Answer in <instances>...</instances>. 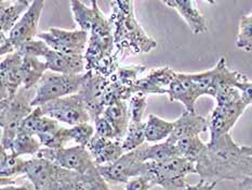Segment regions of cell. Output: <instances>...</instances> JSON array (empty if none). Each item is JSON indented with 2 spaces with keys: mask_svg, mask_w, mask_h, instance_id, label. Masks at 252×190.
Segmentation results:
<instances>
[{
  "mask_svg": "<svg viewBox=\"0 0 252 190\" xmlns=\"http://www.w3.org/2000/svg\"><path fill=\"white\" fill-rule=\"evenodd\" d=\"M196 174L210 182H239L252 176V148L239 146L231 134L208 143L196 161Z\"/></svg>",
  "mask_w": 252,
  "mask_h": 190,
  "instance_id": "cell-1",
  "label": "cell"
},
{
  "mask_svg": "<svg viewBox=\"0 0 252 190\" xmlns=\"http://www.w3.org/2000/svg\"><path fill=\"white\" fill-rule=\"evenodd\" d=\"M95 14L89 29V41L85 52L86 72L91 71L109 78L117 72L122 61L115 46L114 30L109 18L94 0Z\"/></svg>",
  "mask_w": 252,
  "mask_h": 190,
  "instance_id": "cell-2",
  "label": "cell"
},
{
  "mask_svg": "<svg viewBox=\"0 0 252 190\" xmlns=\"http://www.w3.org/2000/svg\"><path fill=\"white\" fill-rule=\"evenodd\" d=\"M109 21L113 25L115 46L122 60L129 56L149 53L157 41L146 34L134 14L132 0H114Z\"/></svg>",
  "mask_w": 252,
  "mask_h": 190,
  "instance_id": "cell-3",
  "label": "cell"
},
{
  "mask_svg": "<svg viewBox=\"0 0 252 190\" xmlns=\"http://www.w3.org/2000/svg\"><path fill=\"white\" fill-rule=\"evenodd\" d=\"M217 105L208 119L210 141H216L222 136L229 134L247 108L242 92L236 87H227L216 97Z\"/></svg>",
  "mask_w": 252,
  "mask_h": 190,
  "instance_id": "cell-4",
  "label": "cell"
},
{
  "mask_svg": "<svg viewBox=\"0 0 252 190\" xmlns=\"http://www.w3.org/2000/svg\"><path fill=\"white\" fill-rule=\"evenodd\" d=\"M32 89L21 87L18 94L10 100L0 101V126H1V149L10 151L19 133L21 124L34 111L32 107Z\"/></svg>",
  "mask_w": 252,
  "mask_h": 190,
  "instance_id": "cell-5",
  "label": "cell"
},
{
  "mask_svg": "<svg viewBox=\"0 0 252 190\" xmlns=\"http://www.w3.org/2000/svg\"><path fill=\"white\" fill-rule=\"evenodd\" d=\"M196 174V163L183 156L156 162H146L145 175L152 186H160L166 190L184 189L186 177Z\"/></svg>",
  "mask_w": 252,
  "mask_h": 190,
  "instance_id": "cell-6",
  "label": "cell"
},
{
  "mask_svg": "<svg viewBox=\"0 0 252 190\" xmlns=\"http://www.w3.org/2000/svg\"><path fill=\"white\" fill-rule=\"evenodd\" d=\"M87 78V72L78 75H66L46 72L35 88V97L32 101V108L45 106L46 103L60 98L78 94Z\"/></svg>",
  "mask_w": 252,
  "mask_h": 190,
  "instance_id": "cell-7",
  "label": "cell"
},
{
  "mask_svg": "<svg viewBox=\"0 0 252 190\" xmlns=\"http://www.w3.org/2000/svg\"><path fill=\"white\" fill-rule=\"evenodd\" d=\"M190 79L201 96H210L215 98L227 87H236L244 81L247 76L237 71L227 68L225 58H221L212 68L205 72L189 74Z\"/></svg>",
  "mask_w": 252,
  "mask_h": 190,
  "instance_id": "cell-8",
  "label": "cell"
},
{
  "mask_svg": "<svg viewBox=\"0 0 252 190\" xmlns=\"http://www.w3.org/2000/svg\"><path fill=\"white\" fill-rule=\"evenodd\" d=\"M145 146L144 144L138 149L126 152L112 164L96 165L98 172L108 184H127L135 177L144 176L146 172Z\"/></svg>",
  "mask_w": 252,
  "mask_h": 190,
  "instance_id": "cell-9",
  "label": "cell"
},
{
  "mask_svg": "<svg viewBox=\"0 0 252 190\" xmlns=\"http://www.w3.org/2000/svg\"><path fill=\"white\" fill-rule=\"evenodd\" d=\"M37 156L45 157L64 170L78 173L80 175H85L87 172L96 166L87 147L78 145L60 149L41 148Z\"/></svg>",
  "mask_w": 252,
  "mask_h": 190,
  "instance_id": "cell-10",
  "label": "cell"
},
{
  "mask_svg": "<svg viewBox=\"0 0 252 190\" xmlns=\"http://www.w3.org/2000/svg\"><path fill=\"white\" fill-rule=\"evenodd\" d=\"M43 115L68 125L89 123L91 117L88 113L83 97L79 94L60 98L40 107Z\"/></svg>",
  "mask_w": 252,
  "mask_h": 190,
  "instance_id": "cell-11",
  "label": "cell"
},
{
  "mask_svg": "<svg viewBox=\"0 0 252 190\" xmlns=\"http://www.w3.org/2000/svg\"><path fill=\"white\" fill-rule=\"evenodd\" d=\"M68 172L41 156L36 155L26 160L25 176L35 190H54L66 177Z\"/></svg>",
  "mask_w": 252,
  "mask_h": 190,
  "instance_id": "cell-12",
  "label": "cell"
},
{
  "mask_svg": "<svg viewBox=\"0 0 252 190\" xmlns=\"http://www.w3.org/2000/svg\"><path fill=\"white\" fill-rule=\"evenodd\" d=\"M37 37L45 41L52 50L74 56H85L89 41V34L85 31H67L58 27H51L47 32L39 33Z\"/></svg>",
  "mask_w": 252,
  "mask_h": 190,
  "instance_id": "cell-13",
  "label": "cell"
},
{
  "mask_svg": "<svg viewBox=\"0 0 252 190\" xmlns=\"http://www.w3.org/2000/svg\"><path fill=\"white\" fill-rule=\"evenodd\" d=\"M111 79L91 71L87 72V78L78 94L83 97L91 121L101 116L106 108V97Z\"/></svg>",
  "mask_w": 252,
  "mask_h": 190,
  "instance_id": "cell-14",
  "label": "cell"
},
{
  "mask_svg": "<svg viewBox=\"0 0 252 190\" xmlns=\"http://www.w3.org/2000/svg\"><path fill=\"white\" fill-rule=\"evenodd\" d=\"M43 5H45L43 0H34V1H32L29 10L26 11L18 23L15 24L12 31L9 33L8 38L14 47L15 52L25 42L34 40V37H37L38 23H39Z\"/></svg>",
  "mask_w": 252,
  "mask_h": 190,
  "instance_id": "cell-15",
  "label": "cell"
},
{
  "mask_svg": "<svg viewBox=\"0 0 252 190\" xmlns=\"http://www.w3.org/2000/svg\"><path fill=\"white\" fill-rule=\"evenodd\" d=\"M22 62H23V57L19 52L8 54L1 60L0 101L12 99L18 94L21 87H23V78L21 74Z\"/></svg>",
  "mask_w": 252,
  "mask_h": 190,
  "instance_id": "cell-16",
  "label": "cell"
},
{
  "mask_svg": "<svg viewBox=\"0 0 252 190\" xmlns=\"http://www.w3.org/2000/svg\"><path fill=\"white\" fill-rule=\"evenodd\" d=\"M177 72L169 68L161 67L153 69L145 77L139 78L134 86L135 94L168 95L169 87L173 81Z\"/></svg>",
  "mask_w": 252,
  "mask_h": 190,
  "instance_id": "cell-17",
  "label": "cell"
},
{
  "mask_svg": "<svg viewBox=\"0 0 252 190\" xmlns=\"http://www.w3.org/2000/svg\"><path fill=\"white\" fill-rule=\"evenodd\" d=\"M35 137L39 139L42 148H64L70 140L69 128H65L53 118L42 115L38 122Z\"/></svg>",
  "mask_w": 252,
  "mask_h": 190,
  "instance_id": "cell-18",
  "label": "cell"
},
{
  "mask_svg": "<svg viewBox=\"0 0 252 190\" xmlns=\"http://www.w3.org/2000/svg\"><path fill=\"white\" fill-rule=\"evenodd\" d=\"M207 130H209L207 117L199 115L197 112L185 111L173 122L172 134L167 141L175 144L181 139L197 137L200 134L206 133Z\"/></svg>",
  "mask_w": 252,
  "mask_h": 190,
  "instance_id": "cell-19",
  "label": "cell"
},
{
  "mask_svg": "<svg viewBox=\"0 0 252 190\" xmlns=\"http://www.w3.org/2000/svg\"><path fill=\"white\" fill-rule=\"evenodd\" d=\"M169 101L181 102L186 111L196 112V102L200 98L198 90L190 79L189 74L177 73L173 81L169 87Z\"/></svg>",
  "mask_w": 252,
  "mask_h": 190,
  "instance_id": "cell-20",
  "label": "cell"
},
{
  "mask_svg": "<svg viewBox=\"0 0 252 190\" xmlns=\"http://www.w3.org/2000/svg\"><path fill=\"white\" fill-rule=\"evenodd\" d=\"M96 165H108L117 161L126 152L120 140L106 139L94 135L87 146Z\"/></svg>",
  "mask_w": 252,
  "mask_h": 190,
  "instance_id": "cell-21",
  "label": "cell"
},
{
  "mask_svg": "<svg viewBox=\"0 0 252 190\" xmlns=\"http://www.w3.org/2000/svg\"><path fill=\"white\" fill-rule=\"evenodd\" d=\"M45 62L48 70L59 74L78 75L84 74L86 71L85 56L65 54L54 51L52 49L48 51L47 56L45 57Z\"/></svg>",
  "mask_w": 252,
  "mask_h": 190,
  "instance_id": "cell-22",
  "label": "cell"
},
{
  "mask_svg": "<svg viewBox=\"0 0 252 190\" xmlns=\"http://www.w3.org/2000/svg\"><path fill=\"white\" fill-rule=\"evenodd\" d=\"M162 3L177 10L194 34H204L208 31L207 20L193 0H167Z\"/></svg>",
  "mask_w": 252,
  "mask_h": 190,
  "instance_id": "cell-23",
  "label": "cell"
},
{
  "mask_svg": "<svg viewBox=\"0 0 252 190\" xmlns=\"http://www.w3.org/2000/svg\"><path fill=\"white\" fill-rule=\"evenodd\" d=\"M102 115L112 124L115 132H116L117 140L122 141L130 124V112L129 105L126 100H116L108 105L104 110Z\"/></svg>",
  "mask_w": 252,
  "mask_h": 190,
  "instance_id": "cell-24",
  "label": "cell"
},
{
  "mask_svg": "<svg viewBox=\"0 0 252 190\" xmlns=\"http://www.w3.org/2000/svg\"><path fill=\"white\" fill-rule=\"evenodd\" d=\"M32 1L16 0V1H0V32L5 35L12 31L22 16L29 10Z\"/></svg>",
  "mask_w": 252,
  "mask_h": 190,
  "instance_id": "cell-25",
  "label": "cell"
},
{
  "mask_svg": "<svg viewBox=\"0 0 252 190\" xmlns=\"http://www.w3.org/2000/svg\"><path fill=\"white\" fill-rule=\"evenodd\" d=\"M26 160L16 155L12 152L3 149L0 151V176H1V186L13 185V178L20 175H25Z\"/></svg>",
  "mask_w": 252,
  "mask_h": 190,
  "instance_id": "cell-26",
  "label": "cell"
},
{
  "mask_svg": "<svg viewBox=\"0 0 252 190\" xmlns=\"http://www.w3.org/2000/svg\"><path fill=\"white\" fill-rule=\"evenodd\" d=\"M47 64L45 60L39 58L23 57L21 65V74L23 78V87L27 90L35 89L36 86L47 72Z\"/></svg>",
  "mask_w": 252,
  "mask_h": 190,
  "instance_id": "cell-27",
  "label": "cell"
},
{
  "mask_svg": "<svg viewBox=\"0 0 252 190\" xmlns=\"http://www.w3.org/2000/svg\"><path fill=\"white\" fill-rule=\"evenodd\" d=\"M173 130V122L166 121L155 114H150L145 122V139L147 143L159 144L167 140Z\"/></svg>",
  "mask_w": 252,
  "mask_h": 190,
  "instance_id": "cell-28",
  "label": "cell"
},
{
  "mask_svg": "<svg viewBox=\"0 0 252 190\" xmlns=\"http://www.w3.org/2000/svg\"><path fill=\"white\" fill-rule=\"evenodd\" d=\"M42 146L39 139L35 138V136L19 132L13 141L9 152L22 156V155H32L36 156L41 150Z\"/></svg>",
  "mask_w": 252,
  "mask_h": 190,
  "instance_id": "cell-29",
  "label": "cell"
},
{
  "mask_svg": "<svg viewBox=\"0 0 252 190\" xmlns=\"http://www.w3.org/2000/svg\"><path fill=\"white\" fill-rule=\"evenodd\" d=\"M180 156L177 146L169 141H162L159 144L146 145L144 151V159L146 162L149 161H165L172 159V157Z\"/></svg>",
  "mask_w": 252,
  "mask_h": 190,
  "instance_id": "cell-30",
  "label": "cell"
},
{
  "mask_svg": "<svg viewBox=\"0 0 252 190\" xmlns=\"http://www.w3.org/2000/svg\"><path fill=\"white\" fill-rule=\"evenodd\" d=\"M174 145L177 146L180 156L186 157V159H189L195 163L199 159V156L204 153L208 146V144L204 143V141L201 140L199 136H197V137L181 139L177 141Z\"/></svg>",
  "mask_w": 252,
  "mask_h": 190,
  "instance_id": "cell-31",
  "label": "cell"
},
{
  "mask_svg": "<svg viewBox=\"0 0 252 190\" xmlns=\"http://www.w3.org/2000/svg\"><path fill=\"white\" fill-rule=\"evenodd\" d=\"M70 10H72L74 21L79 25L80 30L87 33L89 32L95 14L94 0L91 1V7H88L79 0H73V1H70Z\"/></svg>",
  "mask_w": 252,
  "mask_h": 190,
  "instance_id": "cell-32",
  "label": "cell"
},
{
  "mask_svg": "<svg viewBox=\"0 0 252 190\" xmlns=\"http://www.w3.org/2000/svg\"><path fill=\"white\" fill-rule=\"evenodd\" d=\"M145 70L146 68L144 65H140V64L125 65V67H119L117 72L109 78H113L122 86L126 87V88L132 90L133 94L135 95L134 86L139 79L138 78L139 75L145 72Z\"/></svg>",
  "mask_w": 252,
  "mask_h": 190,
  "instance_id": "cell-33",
  "label": "cell"
},
{
  "mask_svg": "<svg viewBox=\"0 0 252 190\" xmlns=\"http://www.w3.org/2000/svg\"><path fill=\"white\" fill-rule=\"evenodd\" d=\"M145 122H130L125 138L122 140L125 152L138 149L145 144Z\"/></svg>",
  "mask_w": 252,
  "mask_h": 190,
  "instance_id": "cell-34",
  "label": "cell"
},
{
  "mask_svg": "<svg viewBox=\"0 0 252 190\" xmlns=\"http://www.w3.org/2000/svg\"><path fill=\"white\" fill-rule=\"evenodd\" d=\"M236 47L244 51H252V11L239 21Z\"/></svg>",
  "mask_w": 252,
  "mask_h": 190,
  "instance_id": "cell-35",
  "label": "cell"
},
{
  "mask_svg": "<svg viewBox=\"0 0 252 190\" xmlns=\"http://www.w3.org/2000/svg\"><path fill=\"white\" fill-rule=\"evenodd\" d=\"M94 135L95 128L89 123H81L69 128L70 140L75 141L78 146L87 147Z\"/></svg>",
  "mask_w": 252,
  "mask_h": 190,
  "instance_id": "cell-36",
  "label": "cell"
},
{
  "mask_svg": "<svg viewBox=\"0 0 252 190\" xmlns=\"http://www.w3.org/2000/svg\"><path fill=\"white\" fill-rule=\"evenodd\" d=\"M47 43L43 40H31L22 45L16 52H19L22 57H30V58H43L47 56L48 51L50 50Z\"/></svg>",
  "mask_w": 252,
  "mask_h": 190,
  "instance_id": "cell-37",
  "label": "cell"
},
{
  "mask_svg": "<svg viewBox=\"0 0 252 190\" xmlns=\"http://www.w3.org/2000/svg\"><path fill=\"white\" fill-rule=\"evenodd\" d=\"M147 96L143 94H135L129 100V112L130 122L140 123L143 122V116L147 107Z\"/></svg>",
  "mask_w": 252,
  "mask_h": 190,
  "instance_id": "cell-38",
  "label": "cell"
},
{
  "mask_svg": "<svg viewBox=\"0 0 252 190\" xmlns=\"http://www.w3.org/2000/svg\"><path fill=\"white\" fill-rule=\"evenodd\" d=\"M83 177L86 190H112L108 186V183L98 172L96 166L87 172Z\"/></svg>",
  "mask_w": 252,
  "mask_h": 190,
  "instance_id": "cell-39",
  "label": "cell"
},
{
  "mask_svg": "<svg viewBox=\"0 0 252 190\" xmlns=\"http://www.w3.org/2000/svg\"><path fill=\"white\" fill-rule=\"evenodd\" d=\"M94 128H95V135L100 136V137L117 140L116 132H115L112 124L109 123L103 115L98 116L94 119Z\"/></svg>",
  "mask_w": 252,
  "mask_h": 190,
  "instance_id": "cell-40",
  "label": "cell"
},
{
  "mask_svg": "<svg viewBox=\"0 0 252 190\" xmlns=\"http://www.w3.org/2000/svg\"><path fill=\"white\" fill-rule=\"evenodd\" d=\"M153 188L151 182L146 176H139L126 184L125 190H151Z\"/></svg>",
  "mask_w": 252,
  "mask_h": 190,
  "instance_id": "cell-41",
  "label": "cell"
},
{
  "mask_svg": "<svg viewBox=\"0 0 252 190\" xmlns=\"http://www.w3.org/2000/svg\"><path fill=\"white\" fill-rule=\"evenodd\" d=\"M237 88L242 92V96L247 106H252V81L247 77L237 86Z\"/></svg>",
  "mask_w": 252,
  "mask_h": 190,
  "instance_id": "cell-42",
  "label": "cell"
},
{
  "mask_svg": "<svg viewBox=\"0 0 252 190\" xmlns=\"http://www.w3.org/2000/svg\"><path fill=\"white\" fill-rule=\"evenodd\" d=\"M218 182H210L206 179H200L199 183L195 185H186L183 190H216Z\"/></svg>",
  "mask_w": 252,
  "mask_h": 190,
  "instance_id": "cell-43",
  "label": "cell"
},
{
  "mask_svg": "<svg viewBox=\"0 0 252 190\" xmlns=\"http://www.w3.org/2000/svg\"><path fill=\"white\" fill-rule=\"evenodd\" d=\"M0 50H1L0 53H1L2 57L15 52L14 47L12 46V43L10 42L8 36L1 32H0Z\"/></svg>",
  "mask_w": 252,
  "mask_h": 190,
  "instance_id": "cell-44",
  "label": "cell"
},
{
  "mask_svg": "<svg viewBox=\"0 0 252 190\" xmlns=\"http://www.w3.org/2000/svg\"><path fill=\"white\" fill-rule=\"evenodd\" d=\"M0 190H35L32 185H22V186H18V185H7V186H1Z\"/></svg>",
  "mask_w": 252,
  "mask_h": 190,
  "instance_id": "cell-45",
  "label": "cell"
},
{
  "mask_svg": "<svg viewBox=\"0 0 252 190\" xmlns=\"http://www.w3.org/2000/svg\"><path fill=\"white\" fill-rule=\"evenodd\" d=\"M238 190H252V176L245 177L242 181L238 182Z\"/></svg>",
  "mask_w": 252,
  "mask_h": 190,
  "instance_id": "cell-46",
  "label": "cell"
},
{
  "mask_svg": "<svg viewBox=\"0 0 252 190\" xmlns=\"http://www.w3.org/2000/svg\"><path fill=\"white\" fill-rule=\"evenodd\" d=\"M72 173H73V172H72ZM72 173H70V174H72ZM70 174H69V175H70ZM68 177H69V176H68ZM68 177H67V178H68ZM67 178H66V179H67ZM66 179H65V181H66ZM65 181H64V182H65ZM64 182H63V183H64ZM63 183H62V184H63ZM62 184H61V185H62ZM61 185H60V186H61ZM60 186H59V187H60ZM59 187H58V188H59ZM58 188H57V189H58ZM57 189H56V190H57Z\"/></svg>",
  "mask_w": 252,
  "mask_h": 190,
  "instance_id": "cell-47",
  "label": "cell"
}]
</instances>
